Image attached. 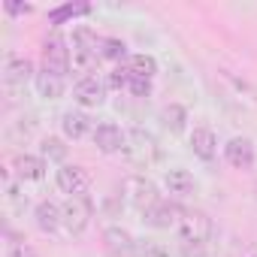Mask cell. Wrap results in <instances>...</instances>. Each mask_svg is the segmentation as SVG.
<instances>
[{"label":"cell","mask_w":257,"mask_h":257,"mask_svg":"<svg viewBox=\"0 0 257 257\" xmlns=\"http://www.w3.org/2000/svg\"><path fill=\"white\" fill-rule=\"evenodd\" d=\"M127 161H131L134 167H152L158 158H161V146L158 140L143 131V127H134V131H127V149H124Z\"/></svg>","instance_id":"1"},{"label":"cell","mask_w":257,"mask_h":257,"mask_svg":"<svg viewBox=\"0 0 257 257\" xmlns=\"http://www.w3.org/2000/svg\"><path fill=\"white\" fill-rule=\"evenodd\" d=\"M179 236L185 245H209V239L215 236V224L206 212H182V221H179Z\"/></svg>","instance_id":"2"},{"label":"cell","mask_w":257,"mask_h":257,"mask_svg":"<svg viewBox=\"0 0 257 257\" xmlns=\"http://www.w3.org/2000/svg\"><path fill=\"white\" fill-rule=\"evenodd\" d=\"M124 194H127V203H131L137 212H149L152 206L161 203V194H158V185L146 176H131L124 182Z\"/></svg>","instance_id":"3"},{"label":"cell","mask_w":257,"mask_h":257,"mask_svg":"<svg viewBox=\"0 0 257 257\" xmlns=\"http://www.w3.org/2000/svg\"><path fill=\"white\" fill-rule=\"evenodd\" d=\"M64 212V230L70 236H82L91 224V215H94V206L88 197H67V203L61 206Z\"/></svg>","instance_id":"4"},{"label":"cell","mask_w":257,"mask_h":257,"mask_svg":"<svg viewBox=\"0 0 257 257\" xmlns=\"http://www.w3.org/2000/svg\"><path fill=\"white\" fill-rule=\"evenodd\" d=\"M43 70L58 73V76L70 73V49H67V40L61 34L46 37V43H43Z\"/></svg>","instance_id":"5"},{"label":"cell","mask_w":257,"mask_h":257,"mask_svg":"<svg viewBox=\"0 0 257 257\" xmlns=\"http://www.w3.org/2000/svg\"><path fill=\"white\" fill-rule=\"evenodd\" d=\"M55 182L67 197H85L91 188V176L85 173V167H76V164H64L55 173Z\"/></svg>","instance_id":"6"},{"label":"cell","mask_w":257,"mask_h":257,"mask_svg":"<svg viewBox=\"0 0 257 257\" xmlns=\"http://www.w3.org/2000/svg\"><path fill=\"white\" fill-rule=\"evenodd\" d=\"M91 140H94V146H97L103 155H118V152L127 149V131H121V127L112 124V121L97 124L94 134H91Z\"/></svg>","instance_id":"7"},{"label":"cell","mask_w":257,"mask_h":257,"mask_svg":"<svg viewBox=\"0 0 257 257\" xmlns=\"http://www.w3.org/2000/svg\"><path fill=\"white\" fill-rule=\"evenodd\" d=\"M73 100L82 106V109H97L106 103V82L97 79V76H85L76 82L73 88Z\"/></svg>","instance_id":"8"},{"label":"cell","mask_w":257,"mask_h":257,"mask_svg":"<svg viewBox=\"0 0 257 257\" xmlns=\"http://www.w3.org/2000/svg\"><path fill=\"white\" fill-rule=\"evenodd\" d=\"M224 161H227L233 170H251L254 161H257L254 143H251L248 137H233V140L224 146Z\"/></svg>","instance_id":"9"},{"label":"cell","mask_w":257,"mask_h":257,"mask_svg":"<svg viewBox=\"0 0 257 257\" xmlns=\"http://www.w3.org/2000/svg\"><path fill=\"white\" fill-rule=\"evenodd\" d=\"M31 79H37L34 64L28 58H22V55H10L7 58V67H4V82L10 88H25Z\"/></svg>","instance_id":"10"},{"label":"cell","mask_w":257,"mask_h":257,"mask_svg":"<svg viewBox=\"0 0 257 257\" xmlns=\"http://www.w3.org/2000/svg\"><path fill=\"white\" fill-rule=\"evenodd\" d=\"M103 242H106V248H109L112 254H118V257H127V254L137 251V239L127 233L124 227H118V224H112V227L103 230Z\"/></svg>","instance_id":"11"},{"label":"cell","mask_w":257,"mask_h":257,"mask_svg":"<svg viewBox=\"0 0 257 257\" xmlns=\"http://www.w3.org/2000/svg\"><path fill=\"white\" fill-rule=\"evenodd\" d=\"M191 152L200 161H212L218 155V137L212 127H194L191 131Z\"/></svg>","instance_id":"12"},{"label":"cell","mask_w":257,"mask_h":257,"mask_svg":"<svg viewBox=\"0 0 257 257\" xmlns=\"http://www.w3.org/2000/svg\"><path fill=\"white\" fill-rule=\"evenodd\" d=\"M13 167H16V176L22 182H43L46 179V170H49L43 155H19Z\"/></svg>","instance_id":"13"},{"label":"cell","mask_w":257,"mask_h":257,"mask_svg":"<svg viewBox=\"0 0 257 257\" xmlns=\"http://www.w3.org/2000/svg\"><path fill=\"white\" fill-rule=\"evenodd\" d=\"M143 221L149 224V227H158V230H170V227H179V221H182V212L176 209V206H170V203H158V206H152L146 215H143Z\"/></svg>","instance_id":"14"},{"label":"cell","mask_w":257,"mask_h":257,"mask_svg":"<svg viewBox=\"0 0 257 257\" xmlns=\"http://www.w3.org/2000/svg\"><path fill=\"white\" fill-rule=\"evenodd\" d=\"M61 131H64V137L67 140H82V137H88V134H94V127H91V118L85 115V112H79V109H70V112H64L61 115Z\"/></svg>","instance_id":"15"},{"label":"cell","mask_w":257,"mask_h":257,"mask_svg":"<svg viewBox=\"0 0 257 257\" xmlns=\"http://www.w3.org/2000/svg\"><path fill=\"white\" fill-rule=\"evenodd\" d=\"M34 221H37V227H40L43 233H55L58 227H64V212H61L58 203L43 200V203H37V209H34Z\"/></svg>","instance_id":"16"},{"label":"cell","mask_w":257,"mask_h":257,"mask_svg":"<svg viewBox=\"0 0 257 257\" xmlns=\"http://www.w3.org/2000/svg\"><path fill=\"white\" fill-rule=\"evenodd\" d=\"M167 191L170 194H176V197H188V194H194L197 191V182H194V176L188 173V170H182V167H173V170H167Z\"/></svg>","instance_id":"17"},{"label":"cell","mask_w":257,"mask_h":257,"mask_svg":"<svg viewBox=\"0 0 257 257\" xmlns=\"http://www.w3.org/2000/svg\"><path fill=\"white\" fill-rule=\"evenodd\" d=\"M34 85H37V91H40V97H46V100H58V97H64V76H58V73H49V70H40L37 73V79H34Z\"/></svg>","instance_id":"18"},{"label":"cell","mask_w":257,"mask_h":257,"mask_svg":"<svg viewBox=\"0 0 257 257\" xmlns=\"http://www.w3.org/2000/svg\"><path fill=\"white\" fill-rule=\"evenodd\" d=\"M124 70L131 76H140V79H155L158 76V61L152 55H131L124 64Z\"/></svg>","instance_id":"19"},{"label":"cell","mask_w":257,"mask_h":257,"mask_svg":"<svg viewBox=\"0 0 257 257\" xmlns=\"http://www.w3.org/2000/svg\"><path fill=\"white\" fill-rule=\"evenodd\" d=\"M97 52H100V58H103V61H124V58H131V55H127L124 40H118V37H103Z\"/></svg>","instance_id":"20"},{"label":"cell","mask_w":257,"mask_h":257,"mask_svg":"<svg viewBox=\"0 0 257 257\" xmlns=\"http://www.w3.org/2000/svg\"><path fill=\"white\" fill-rule=\"evenodd\" d=\"M164 124L170 127L173 134H182V131H185V124H188V112H185V106L170 103V106L164 109Z\"/></svg>","instance_id":"21"},{"label":"cell","mask_w":257,"mask_h":257,"mask_svg":"<svg viewBox=\"0 0 257 257\" xmlns=\"http://www.w3.org/2000/svg\"><path fill=\"white\" fill-rule=\"evenodd\" d=\"M40 155H43L46 161H64V158H67V146H64V140H58V137H46V140L40 143Z\"/></svg>","instance_id":"22"},{"label":"cell","mask_w":257,"mask_h":257,"mask_svg":"<svg viewBox=\"0 0 257 257\" xmlns=\"http://www.w3.org/2000/svg\"><path fill=\"white\" fill-rule=\"evenodd\" d=\"M137 257H170V251H167V245H161V242H155V239H137V251H134Z\"/></svg>","instance_id":"23"},{"label":"cell","mask_w":257,"mask_h":257,"mask_svg":"<svg viewBox=\"0 0 257 257\" xmlns=\"http://www.w3.org/2000/svg\"><path fill=\"white\" fill-rule=\"evenodd\" d=\"M131 76V73H127ZM127 91L137 94V97H149L152 94V79H140V76H131L127 79Z\"/></svg>","instance_id":"24"},{"label":"cell","mask_w":257,"mask_h":257,"mask_svg":"<svg viewBox=\"0 0 257 257\" xmlns=\"http://www.w3.org/2000/svg\"><path fill=\"white\" fill-rule=\"evenodd\" d=\"M7 200L13 203V209H16V212H25V206H28V197H22L16 185H10V188H7Z\"/></svg>","instance_id":"25"},{"label":"cell","mask_w":257,"mask_h":257,"mask_svg":"<svg viewBox=\"0 0 257 257\" xmlns=\"http://www.w3.org/2000/svg\"><path fill=\"white\" fill-rule=\"evenodd\" d=\"M7 257H37V251L28 242H13L10 251H7Z\"/></svg>","instance_id":"26"},{"label":"cell","mask_w":257,"mask_h":257,"mask_svg":"<svg viewBox=\"0 0 257 257\" xmlns=\"http://www.w3.org/2000/svg\"><path fill=\"white\" fill-rule=\"evenodd\" d=\"M79 13H88V7H61L58 13H52V22L58 25V22H64V19H70V16H79Z\"/></svg>","instance_id":"27"},{"label":"cell","mask_w":257,"mask_h":257,"mask_svg":"<svg viewBox=\"0 0 257 257\" xmlns=\"http://www.w3.org/2000/svg\"><path fill=\"white\" fill-rule=\"evenodd\" d=\"M127 79H131V76H127V70H115V73L109 76V85H112V88H127Z\"/></svg>","instance_id":"28"},{"label":"cell","mask_w":257,"mask_h":257,"mask_svg":"<svg viewBox=\"0 0 257 257\" xmlns=\"http://www.w3.org/2000/svg\"><path fill=\"white\" fill-rule=\"evenodd\" d=\"M7 10H10V13H28L31 7H19V4H7Z\"/></svg>","instance_id":"29"},{"label":"cell","mask_w":257,"mask_h":257,"mask_svg":"<svg viewBox=\"0 0 257 257\" xmlns=\"http://www.w3.org/2000/svg\"><path fill=\"white\" fill-rule=\"evenodd\" d=\"M254 194H257V185H254Z\"/></svg>","instance_id":"30"}]
</instances>
